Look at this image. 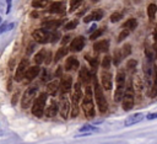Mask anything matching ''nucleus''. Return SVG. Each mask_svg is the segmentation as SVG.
<instances>
[{"label": "nucleus", "mask_w": 157, "mask_h": 144, "mask_svg": "<svg viewBox=\"0 0 157 144\" xmlns=\"http://www.w3.org/2000/svg\"><path fill=\"white\" fill-rule=\"evenodd\" d=\"M155 118H157V112H155V113H150V114H147V119H155Z\"/></svg>", "instance_id": "obj_42"}, {"label": "nucleus", "mask_w": 157, "mask_h": 144, "mask_svg": "<svg viewBox=\"0 0 157 144\" xmlns=\"http://www.w3.org/2000/svg\"><path fill=\"white\" fill-rule=\"evenodd\" d=\"M92 80H93V85H94L93 86V91H94V100H96L97 107H98V110H99L101 113H105L107 110H108V102H107V98H105V96L103 94V89L98 84L97 78L94 75H93Z\"/></svg>", "instance_id": "obj_1"}, {"label": "nucleus", "mask_w": 157, "mask_h": 144, "mask_svg": "<svg viewBox=\"0 0 157 144\" xmlns=\"http://www.w3.org/2000/svg\"><path fill=\"white\" fill-rule=\"evenodd\" d=\"M150 97H156L157 96V66H155V79H153V85L151 89V92L148 95Z\"/></svg>", "instance_id": "obj_29"}, {"label": "nucleus", "mask_w": 157, "mask_h": 144, "mask_svg": "<svg viewBox=\"0 0 157 144\" xmlns=\"http://www.w3.org/2000/svg\"><path fill=\"white\" fill-rule=\"evenodd\" d=\"M59 112H60V116L66 119L69 117V112H70V102L67 100V97L65 95H61L60 97V101H59Z\"/></svg>", "instance_id": "obj_10"}, {"label": "nucleus", "mask_w": 157, "mask_h": 144, "mask_svg": "<svg viewBox=\"0 0 157 144\" xmlns=\"http://www.w3.org/2000/svg\"><path fill=\"white\" fill-rule=\"evenodd\" d=\"M0 22H1V17H0Z\"/></svg>", "instance_id": "obj_48"}, {"label": "nucleus", "mask_w": 157, "mask_h": 144, "mask_svg": "<svg viewBox=\"0 0 157 144\" xmlns=\"http://www.w3.org/2000/svg\"><path fill=\"white\" fill-rule=\"evenodd\" d=\"M156 12H157V6L156 4H150L147 6V16L150 18V21H152L156 17Z\"/></svg>", "instance_id": "obj_28"}, {"label": "nucleus", "mask_w": 157, "mask_h": 144, "mask_svg": "<svg viewBox=\"0 0 157 144\" xmlns=\"http://www.w3.org/2000/svg\"><path fill=\"white\" fill-rule=\"evenodd\" d=\"M144 119V114L142 113H134L131 116H129L126 119H125V126L129 127V126H132V124H136L139 122H141Z\"/></svg>", "instance_id": "obj_18"}, {"label": "nucleus", "mask_w": 157, "mask_h": 144, "mask_svg": "<svg viewBox=\"0 0 157 144\" xmlns=\"http://www.w3.org/2000/svg\"><path fill=\"white\" fill-rule=\"evenodd\" d=\"M137 27V21L135 20V18H129V20H126L124 23H123V28L124 30H128V31H134L135 28Z\"/></svg>", "instance_id": "obj_25"}, {"label": "nucleus", "mask_w": 157, "mask_h": 144, "mask_svg": "<svg viewBox=\"0 0 157 144\" xmlns=\"http://www.w3.org/2000/svg\"><path fill=\"white\" fill-rule=\"evenodd\" d=\"M33 46H34L33 43H29V46H28V49H27V54H31V52H32V50H33V48H34Z\"/></svg>", "instance_id": "obj_43"}, {"label": "nucleus", "mask_w": 157, "mask_h": 144, "mask_svg": "<svg viewBox=\"0 0 157 144\" xmlns=\"http://www.w3.org/2000/svg\"><path fill=\"white\" fill-rule=\"evenodd\" d=\"M77 105H78L77 102L72 101V110H71V116L72 117H77V114H78V106Z\"/></svg>", "instance_id": "obj_38"}, {"label": "nucleus", "mask_w": 157, "mask_h": 144, "mask_svg": "<svg viewBox=\"0 0 157 144\" xmlns=\"http://www.w3.org/2000/svg\"><path fill=\"white\" fill-rule=\"evenodd\" d=\"M103 17V11L97 9V10H93L91 14H88L85 18H83V22H91V21H99L101 18Z\"/></svg>", "instance_id": "obj_15"}, {"label": "nucleus", "mask_w": 157, "mask_h": 144, "mask_svg": "<svg viewBox=\"0 0 157 144\" xmlns=\"http://www.w3.org/2000/svg\"><path fill=\"white\" fill-rule=\"evenodd\" d=\"M85 47V38L82 36L75 37L70 43V50L71 52H80Z\"/></svg>", "instance_id": "obj_12"}, {"label": "nucleus", "mask_w": 157, "mask_h": 144, "mask_svg": "<svg viewBox=\"0 0 157 144\" xmlns=\"http://www.w3.org/2000/svg\"><path fill=\"white\" fill-rule=\"evenodd\" d=\"M5 27H6V25H5V23H2V25L0 26V33H1V32L5 30Z\"/></svg>", "instance_id": "obj_45"}, {"label": "nucleus", "mask_w": 157, "mask_h": 144, "mask_svg": "<svg viewBox=\"0 0 157 144\" xmlns=\"http://www.w3.org/2000/svg\"><path fill=\"white\" fill-rule=\"evenodd\" d=\"M121 17H123V14L120 11H115V12H113L110 15V21L112 22H118V21L121 20Z\"/></svg>", "instance_id": "obj_33"}, {"label": "nucleus", "mask_w": 157, "mask_h": 144, "mask_svg": "<svg viewBox=\"0 0 157 144\" xmlns=\"http://www.w3.org/2000/svg\"><path fill=\"white\" fill-rule=\"evenodd\" d=\"M117 87H115V92H114V101L115 102H120L123 100L124 92H125V87H126V81H125V71L124 70H118L117 73Z\"/></svg>", "instance_id": "obj_4"}, {"label": "nucleus", "mask_w": 157, "mask_h": 144, "mask_svg": "<svg viewBox=\"0 0 157 144\" xmlns=\"http://www.w3.org/2000/svg\"><path fill=\"white\" fill-rule=\"evenodd\" d=\"M83 113L87 118H93L96 114L94 111V103H93V97H92V90L90 86H86V91H85V96L83 100L81 102Z\"/></svg>", "instance_id": "obj_2"}, {"label": "nucleus", "mask_w": 157, "mask_h": 144, "mask_svg": "<svg viewBox=\"0 0 157 144\" xmlns=\"http://www.w3.org/2000/svg\"><path fill=\"white\" fill-rule=\"evenodd\" d=\"M81 97H82V91H81V82H75L74 84V92H72V97H71V100L72 101H75V102H80V100H81Z\"/></svg>", "instance_id": "obj_21"}, {"label": "nucleus", "mask_w": 157, "mask_h": 144, "mask_svg": "<svg viewBox=\"0 0 157 144\" xmlns=\"http://www.w3.org/2000/svg\"><path fill=\"white\" fill-rule=\"evenodd\" d=\"M63 25V20H48L43 22V28L45 30H55Z\"/></svg>", "instance_id": "obj_22"}, {"label": "nucleus", "mask_w": 157, "mask_h": 144, "mask_svg": "<svg viewBox=\"0 0 157 144\" xmlns=\"http://www.w3.org/2000/svg\"><path fill=\"white\" fill-rule=\"evenodd\" d=\"M45 54H47V52H45L44 49H40V50L34 55L33 60H34L36 65H39V64H42V63L44 62V59H45Z\"/></svg>", "instance_id": "obj_27"}, {"label": "nucleus", "mask_w": 157, "mask_h": 144, "mask_svg": "<svg viewBox=\"0 0 157 144\" xmlns=\"http://www.w3.org/2000/svg\"><path fill=\"white\" fill-rule=\"evenodd\" d=\"M72 87V78L70 75H63L61 81H60V92L61 95H66L67 92H70Z\"/></svg>", "instance_id": "obj_11"}, {"label": "nucleus", "mask_w": 157, "mask_h": 144, "mask_svg": "<svg viewBox=\"0 0 157 144\" xmlns=\"http://www.w3.org/2000/svg\"><path fill=\"white\" fill-rule=\"evenodd\" d=\"M82 1H83V0H71V1H70V11L76 10V9L81 5Z\"/></svg>", "instance_id": "obj_37"}, {"label": "nucleus", "mask_w": 157, "mask_h": 144, "mask_svg": "<svg viewBox=\"0 0 157 144\" xmlns=\"http://www.w3.org/2000/svg\"><path fill=\"white\" fill-rule=\"evenodd\" d=\"M58 111H59V105H58V102H56L55 100H52V101L49 102V105L47 106V108H45V111H44V114H45L48 118H53L54 116H56Z\"/></svg>", "instance_id": "obj_14"}, {"label": "nucleus", "mask_w": 157, "mask_h": 144, "mask_svg": "<svg viewBox=\"0 0 157 144\" xmlns=\"http://www.w3.org/2000/svg\"><path fill=\"white\" fill-rule=\"evenodd\" d=\"M70 37L71 36H64V38H63V41H61V43H63V46H65L69 41H70Z\"/></svg>", "instance_id": "obj_41"}, {"label": "nucleus", "mask_w": 157, "mask_h": 144, "mask_svg": "<svg viewBox=\"0 0 157 144\" xmlns=\"http://www.w3.org/2000/svg\"><path fill=\"white\" fill-rule=\"evenodd\" d=\"M6 1H7V10H6V12H9L10 7H11V0H6Z\"/></svg>", "instance_id": "obj_44"}, {"label": "nucleus", "mask_w": 157, "mask_h": 144, "mask_svg": "<svg viewBox=\"0 0 157 144\" xmlns=\"http://www.w3.org/2000/svg\"><path fill=\"white\" fill-rule=\"evenodd\" d=\"M39 71H40V69H39V66H38V65H33V66H29V68L27 69V71H26L25 79H26L27 81H32L34 78H37V76H38Z\"/></svg>", "instance_id": "obj_16"}, {"label": "nucleus", "mask_w": 157, "mask_h": 144, "mask_svg": "<svg viewBox=\"0 0 157 144\" xmlns=\"http://www.w3.org/2000/svg\"><path fill=\"white\" fill-rule=\"evenodd\" d=\"M67 48L65 47V46H63V47H60L58 50H56V53H55V55H54V63H58L63 57H65L66 54H67Z\"/></svg>", "instance_id": "obj_26"}, {"label": "nucleus", "mask_w": 157, "mask_h": 144, "mask_svg": "<svg viewBox=\"0 0 157 144\" xmlns=\"http://www.w3.org/2000/svg\"><path fill=\"white\" fill-rule=\"evenodd\" d=\"M32 37H33V39H34L37 43L44 44V43L52 42L53 33H52V32H49V31H48V30H45V28H38V30H34V31H33Z\"/></svg>", "instance_id": "obj_8"}, {"label": "nucleus", "mask_w": 157, "mask_h": 144, "mask_svg": "<svg viewBox=\"0 0 157 144\" xmlns=\"http://www.w3.org/2000/svg\"><path fill=\"white\" fill-rule=\"evenodd\" d=\"M91 79H92V78H91V75H90L87 68H85V66L81 68V69H80V80H81V82L85 84L86 86H88V82H90Z\"/></svg>", "instance_id": "obj_24"}, {"label": "nucleus", "mask_w": 157, "mask_h": 144, "mask_svg": "<svg viewBox=\"0 0 157 144\" xmlns=\"http://www.w3.org/2000/svg\"><path fill=\"white\" fill-rule=\"evenodd\" d=\"M40 1H42V2H45V1H48V0H40Z\"/></svg>", "instance_id": "obj_46"}, {"label": "nucleus", "mask_w": 157, "mask_h": 144, "mask_svg": "<svg viewBox=\"0 0 157 144\" xmlns=\"http://www.w3.org/2000/svg\"><path fill=\"white\" fill-rule=\"evenodd\" d=\"M28 59L27 58H23L20 64L17 65V69H16V73H15V81H21L22 79H25V75H26V71L28 69Z\"/></svg>", "instance_id": "obj_9"}, {"label": "nucleus", "mask_w": 157, "mask_h": 144, "mask_svg": "<svg viewBox=\"0 0 157 144\" xmlns=\"http://www.w3.org/2000/svg\"><path fill=\"white\" fill-rule=\"evenodd\" d=\"M121 59H123V57H121V52H120V50H115V54H114V64L118 65V64L120 63Z\"/></svg>", "instance_id": "obj_39"}, {"label": "nucleus", "mask_w": 157, "mask_h": 144, "mask_svg": "<svg viewBox=\"0 0 157 144\" xmlns=\"http://www.w3.org/2000/svg\"><path fill=\"white\" fill-rule=\"evenodd\" d=\"M93 1H98V0H93Z\"/></svg>", "instance_id": "obj_47"}, {"label": "nucleus", "mask_w": 157, "mask_h": 144, "mask_svg": "<svg viewBox=\"0 0 157 144\" xmlns=\"http://www.w3.org/2000/svg\"><path fill=\"white\" fill-rule=\"evenodd\" d=\"M108 47H109L108 39H102V41L96 42L93 44V50L96 53H103V52H107L108 50Z\"/></svg>", "instance_id": "obj_17"}, {"label": "nucleus", "mask_w": 157, "mask_h": 144, "mask_svg": "<svg viewBox=\"0 0 157 144\" xmlns=\"http://www.w3.org/2000/svg\"><path fill=\"white\" fill-rule=\"evenodd\" d=\"M136 64H137V62H136L135 59H130V60L126 63V69H128V70L131 73V71H134V70H135Z\"/></svg>", "instance_id": "obj_35"}, {"label": "nucleus", "mask_w": 157, "mask_h": 144, "mask_svg": "<svg viewBox=\"0 0 157 144\" xmlns=\"http://www.w3.org/2000/svg\"><path fill=\"white\" fill-rule=\"evenodd\" d=\"M78 68V60L75 57H69L65 62V70L70 71V70H76Z\"/></svg>", "instance_id": "obj_20"}, {"label": "nucleus", "mask_w": 157, "mask_h": 144, "mask_svg": "<svg viewBox=\"0 0 157 144\" xmlns=\"http://www.w3.org/2000/svg\"><path fill=\"white\" fill-rule=\"evenodd\" d=\"M59 89H60V82L58 80H53V81L48 82V85H47V94L55 96Z\"/></svg>", "instance_id": "obj_19"}, {"label": "nucleus", "mask_w": 157, "mask_h": 144, "mask_svg": "<svg viewBox=\"0 0 157 144\" xmlns=\"http://www.w3.org/2000/svg\"><path fill=\"white\" fill-rule=\"evenodd\" d=\"M101 82L104 90L112 89V74L108 70H102L101 73Z\"/></svg>", "instance_id": "obj_13"}, {"label": "nucleus", "mask_w": 157, "mask_h": 144, "mask_svg": "<svg viewBox=\"0 0 157 144\" xmlns=\"http://www.w3.org/2000/svg\"><path fill=\"white\" fill-rule=\"evenodd\" d=\"M77 25H78V21L77 20H71V21H69L65 25V30H74V28L77 27Z\"/></svg>", "instance_id": "obj_36"}, {"label": "nucleus", "mask_w": 157, "mask_h": 144, "mask_svg": "<svg viewBox=\"0 0 157 144\" xmlns=\"http://www.w3.org/2000/svg\"><path fill=\"white\" fill-rule=\"evenodd\" d=\"M110 62H112V59H110L109 55H105V57L103 58V60H102V68H103V70H108V69H109Z\"/></svg>", "instance_id": "obj_32"}, {"label": "nucleus", "mask_w": 157, "mask_h": 144, "mask_svg": "<svg viewBox=\"0 0 157 144\" xmlns=\"http://www.w3.org/2000/svg\"><path fill=\"white\" fill-rule=\"evenodd\" d=\"M94 130H97V128L94 126H91V124H85L83 127L80 128V132L83 133V134H90V133H92Z\"/></svg>", "instance_id": "obj_30"}, {"label": "nucleus", "mask_w": 157, "mask_h": 144, "mask_svg": "<svg viewBox=\"0 0 157 144\" xmlns=\"http://www.w3.org/2000/svg\"><path fill=\"white\" fill-rule=\"evenodd\" d=\"M130 54H131V47H130V44H125L123 47V49H121V57H123V59L126 58V57H129Z\"/></svg>", "instance_id": "obj_31"}, {"label": "nucleus", "mask_w": 157, "mask_h": 144, "mask_svg": "<svg viewBox=\"0 0 157 144\" xmlns=\"http://www.w3.org/2000/svg\"><path fill=\"white\" fill-rule=\"evenodd\" d=\"M47 98H48V94L47 92H42L36 97V100H34V102L32 105V114L34 117L40 118L44 114V111H45L44 106H45Z\"/></svg>", "instance_id": "obj_5"}, {"label": "nucleus", "mask_w": 157, "mask_h": 144, "mask_svg": "<svg viewBox=\"0 0 157 144\" xmlns=\"http://www.w3.org/2000/svg\"><path fill=\"white\" fill-rule=\"evenodd\" d=\"M134 100H135V92H134V84L132 80H129L126 82L125 92L121 100V107L124 111H130L134 107Z\"/></svg>", "instance_id": "obj_3"}, {"label": "nucleus", "mask_w": 157, "mask_h": 144, "mask_svg": "<svg viewBox=\"0 0 157 144\" xmlns=\"http://www.w3.org/2000/svg\"><path fill=\"white\" fill-rule=\"evenodd\" d=\"M144 76H145V82L147 87V94L150 95L152 85H153V79H155V66H152V62L147 60L144 66Z\"/></svg>", "instance_id": "obj_7"}, {"label": "nucleus", "mask_w": 157, "mask_h": 144, "mask_svg": "<svg viewBox=\"0 0 157 144\" xmlns=\"http://www.w3.org/2000/svg\"><path fill=\"white\" fill-rule=\"evenodd\" d=\"M104 32V28H98V30H96V31H93L92 33H91V36H90V39L91 41H93V39H97L102 33Z\"/></svg>", "instance_id": "obj_34"}, {"label": "nucleus", "mask_w": 157, "mask_h": 144, "mask_svg": "<svg viewBox=\"0 0 157 144\" xmlns=\"http://www.w3.org/2000/svg\"><path fill=\"white\" fill-rule=\"evenodd\" d=\"M64 7H65V5H64L63 1H55V2H53L50 5L49 12H52V14H60V12L64 11Z\"/></svg>", "instance_id": "obj_23"}, {"label": "nucleus", "mask_w": 157, "mask_h": 144, "mask_svg": "<svg viewBox=\"0 0 157 144\" xmlns=\"http://www.w3.org/2000/svg\"><path fill=\"white\" fill-rule=\"evenodd\" d=\"M38 92V86H29L22 95V98H21V106L23 110L28 108L29 106L33 105V101L36 100V95Z\"/></svg>", "instance_id": "obj_6"}, {"label": "nucleus", "mask_w": 157, "mask_h": 144, "mask_svg": "<svg viewBox=\"0 0 157 144\" xmlns=\"http://www.w3.org/2000/svg\"><path fill=\"white\" fill-rule=\"evenodd\" d=\"M129 33H130V31H128V30H124V28H123V31L119 33V37H118V42H121L124 38H126Z\"/></svg>", "instance_id": "obj_40"}]
</instances>
